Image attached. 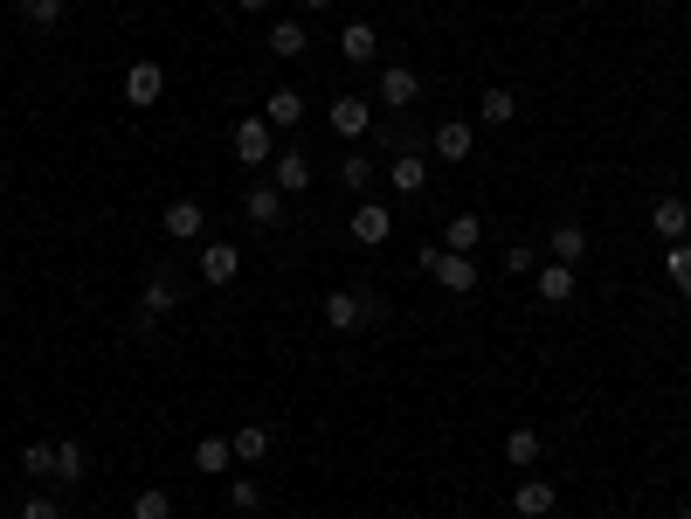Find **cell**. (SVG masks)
I'll return each instance as SVG.
<instances>
[{"instance_id":"obj_9","label":"cell","mask_w":691,"mask_h":519,"mask_svg":"<svg viewBox=\"0 0 691 519\" xmlns=\"http://www.w3.org/2000/svg\"><path fill=\"white\" fill-rule=\"evenodd\" d=\"M553 506H560V485H547V478L526 471V478L512 485V512H519V519H547Z\"/></svg>"},{"instance_id":"obj_8","label":"cell","mask_w":691,"mask_h":519,"mask_svg":"<svg viewBox=\"0 0 691 519\" xmlns=\"http://www.w3.org/2000/svg\"><path fill=\"white\" fill-rule=\"evenodd\" d=\"M373 98H381L387 111H408V104L422 98V77H415L408 63H381V77H373Z\"/></svg>"},{"instance_id":"obj_10","label":"cell","mask_w":691,"mask_h":519,"mask_svg":"<svg viewBox=\"0 0 691 519\" xmlns=\"http://www.w3.org/2000/svg\"><path fill=\"white\" fill-rule=\"evenodd\" d=\"M533 291H539V305H567L574 291H581V270H574V264H539Z\"/></svg>"},{"instance_id":"obj_4","label":"cell","mask_w":691,"mask_h":519,"mask_svg":"<svg viewBox=\"0 0 691 519\" xmlns=\"http://www.w3.org/2000/svg\"><path fill=\"white\" fill-rule=\"evenodd\" d=\"M346 236H353V243H360V250H381L387 243V236H395V208H381V201H353V215H346Z\"/></svg>"},{"instance_id":"obj_17","label":"cell","mask_w":691,"mask_h":519,"mask_svg":"<svg viewBox=\"0 0 691 519\" xmlns=\"http://www.w3.org/2000/svg\"><path fill=\"white\" fill-rule=\"evenodd\" d=\"M650 229H657L664 243H684V236H691V208H684L678 194H664L657 208H650Z\"/></svg>"},{"instance_id":"obj_15","label":"cell","mask_w":691,"mask_h":519,"mask_svg":"<svg viewBox=\"0 0 691 519\" xmlns=\"http://www.w3.org/2000/svg\"><path fill=\"white\" fill-rule=\"evenodd\" d=\"M159 229L174 236V243H201V229H208V208H201V201H174V208L159 215Z\"/></svg>"},{"instance_id":"obj_25","label":"cell","mask_w":691,"mask_h":519,"mask_svg":"<svg viewBox=\"0 0 691 519\" xmlns=\"http://www.w3.org/2000/svg\"><path fill=\"white\" fill-rule=\"evenodd\" d=\"M340 49H346V63H381V35H373V22H346Z\"/></svg>"},{"instance_id":"obj_2","label":"cell","mask_w":691,"mask_h":519,"mask_svg":"<svg viewBox=\"0 0 691 519\" xmlns=\"http://www.w3.org/2000/svg\"><path fill=\"white\" fill-rule=\"evenodd\" d=\"M174 312H180V284H174V270H166V264H153V270H145V291H139V332H153L159 319H174Z\"/></svg>"},{"instance_id":"obj_29","label":"cell","mask_w":691,"mask_h":519,"mask_svg":"<svg viewBox=\"0 0 691 519\" xmlns=\"http://www.w3.org/2000/svg\"><path fill=\"white\" fill-rule=\"evenodd\" d=\"M477 118H484V125H512V118H519V98H512L506 84H491V90L477 98Z\"/></svg>"},{"instance_id":"obj_32","label":"cell","mask_w":691,"mask_h":519,"mask_svg":"<svg viewBox=\"0 0 691 519\" xmlns=\"http://www.w3.org/2000/svg\"><path fill=\"white\" fill-rule=\"evenodd\" d=\"M22 471H28V478H55V443H28V451H22Z\"/></svg>"},{"instance_id":"obj_30","label":"cell","mask_w":691,"mask_h":519,"mask_svg":"<svg viewBox=\"0 0 691 519\" xmlns=\"http://www.w3.org/2000/svg\"><path fill=\"white\" fill-rule=\"evenodd\" d=\"M132 519H174V498H166L159 485H145V492L132 498Z\"/></svg>"},{"instance_id":"obj_18","label":"cell","mask_w":691,"mask_h":519,"mask_svg":"<svg viewBox=\"0 0 691 519\" xmlns=\"http://www.w3.org/2000/svg\"><path fill=\"white\" fill-rule=\"evenodd\" d=\"M229 443H235V465H264L270 457V422H242V430H229Z\"/></svg>"},{"instance_id":"obj_16","label":"cell","mask_w":691,"mask_h":519,"mask_svg":"<svg viewBox=\"0 0 691 519\" xmlns=\"http://www.w3.org/2000/svg\"><path fill=\"white\" fill-rule=\"evenodd\" d=\"M387 188H395L401 201L422 194L428 188V153H395V160H387Z\"/></svg>"},{"instance_id":"obj_14","label":"cell","mask_w":691,"mask_h":519,"mask_svg":"<svg viewBox=\"0 0 691 519\" xmlns=\"http://www.w3.org/2000/svg\"><path fill=\"white\" fill-rule=\"evenodd\" d=\"M270 180H277V194H284V201H297V194L311 188V160L291 145V153H277V160H270Z\"/></svg>"},{"instance_id":"obj_23","label":"cell","mask_w":691,"mask_h":519,"mask_svg":"<svg viewBox=\"0 0 691 519\" xmlns=\"http://www.w3.org/2000/svg\"><path fill=\"white\" fill-rule=\"evenodd\" d=\"M264 49H270V55H284V63H291V55H305V49H311V35H305V22H291V14H284V22H270Z\"/></svg>"},{"instance_id":"obj_24","label":"cell","mask_w":691,"mask_h":519,"mask_svg":"<svg viewBox=\"0 0 691 519\" xmlns=\"http://www.w3.org/2000/svg\"><path fill=\"white\" fill-rule=\"evenodd\" d=\"M484 243V221L477 215H450V221H443V250H450V256H471Z\"/></svg>"},{"instance_id":"obj_7","label":"cell","mask_w":691,"mask_h":519,"mask_svg":"<svg viewBox=\"0 0 691 519\" xmlns=\"http://www.w3.org/2000/svg\"><path fill=\"white\" fill-rule=\"evenodd\" d=\"M428 153H436V160H450V166H463V160L477 153L471 118H443V125H428Z\"/></svg>"},{"instance_id":"obj_40","label":"cell","mask_w":691,"mask_h":519,"mask_svg":"<svg viewBox=\"0 0 691 519\" xmlns=\"http://www.w3.org/2000/svg\"><path fill=\"white\" fill-rule=\"evenodd\" d=\"M0 519H22V512H0Z\"/></svg>"},{"instance_id":"obj_38","label":"cell","mask_w":691,"mask_h":519,"mask_svg":"<svg viewBox=\"0 0 691 519\" xmlns=\"http://www.w3.org/2000/svg\"><path fill=\"white\" fill-rule=\"evenodd\" d=\"M670 519H691V506H670Z\"/></svg>"},{"instance_id":"obj_20","label":"cell","mask_w":691,"mask_h":519,"mask_svg":"<svg viewBox=\"0 0 691 519\" xmlns=\"http://www.w3.org/2000/svg\"><path fill=\"white\" fill-rule=\"evenodd\" d=\"M194 471L229 478V471H235V443H229V436H201V443H194Z\"/></svg>"},{"instance_id":"obj_5","label":"cell","mask_w":691,"mask_h":519,"mask_svg":"<svg viewBox=\"0 0 691 519\" xmlns=\"http://www.w3.org/2000/svg\"><path fill=\"white\" fill-rule=\"evenodd\" d=\"M325 125H332V139H367L373 132V98H353V90H346V98H332L325 104Z\"/></svg>"},{"instance_id":"obj_13","label":"cell","mask_w":691,"mask_h":519,"mask_svg":"<svg viewBox=\"0 0 691 519\" xmlns=\"http://www.w3.org/2000/svg\"><path fill=\"white\" fill-rule=\"evenodd\" d=\"M284 208H291V201L277 194V180H256V188L242 194V215H249L256 229H277V221H284Z\"/></svg>"},{"instance_id":"obj_3","label":"cell","mask_w":691,"mask_h":519,"mask_svg":"<svg viewBox=\"0 0 691 519\" xmlns=\"http://www.w3.org/2000/svg\"><path fill=\"white\" fill-rule=\"evenodd\" d=\"M381 319V299L373 291H325V326L332 332H360Z\"/></svg>"},{"instance_id":"obj_22","label":"cell","mask_w":691,"mask_h":519,"mask_svg":"<svg viewBox=\"0 0 691 519\" xmlns=\"http://www.w3.org/2000/svg\"><path fill=\"white\" fill-rule=\"evenodd\" d=\"M373 174H381V166H373L367 153H340V188H346L353 201H367V194H373Z\"/></svg>"},{"instance_id":"obj_21","label":"cell","mask_w":691,"mask_h":519,"mask_svg":"<svg viewBox=\"0 0 691 519\" xmlns=\"http://www.w3.org/2000/svg\"><path fill=\"white\" fill-rule=\"evenodd\" d=\"M539 457H547V436L539 430H506V465L512 471H533Z\"/></svg>"},{"instance_id":"obj_31","label":"cell","mask_w":691,"mask_h":519,"mask_svg":"<svg viewBox=\"0 0 691 519\" xmlns=\"http://www.w3.org/2000/svg\"><path fill=\"white\" fill-rule=\"evenodd\" d=\"M229 506L235 512H264V485H256V478H229Z\"/></svg>"},{"instance_id":"obj_34","label":"cell","mask_w":691,"mask_h":519,"mask_svg":"<svg viewBox=\"0 0 691 519\" xmlns=\"http://www.w3.org/2000/svg\"><path fill=\"white\" fill-rule=\"evenodd\" d=\"M22 519H63V498L35 492V498H22Z\"/></svg>"},{"instance_id":"obj_26","label":"cell","mask_w":691,"mask_h":519,"mask_svg":"<svg viewBox=\"0 0 691 519\" xmlns=\"http://www.w3.org/2000/svg\"><path fill=\"white\" fill-rule=\"evenodd\" d=\"M84 471H90V451L77 436H63L55 443V485H84Z\"/></svg>"},{"instance_id":"obj_39","label":"cell","mask_w":691,"mask_h":519,"mask_svg":"<svg viewBox=\"0 0 691 519\" xmlns=\"http://www.w3.org/2000/svg\"><path fill=\"white\" fill-rule=\"evenodd\" d=\"M0 139H8V118H0Z\"/></svg>"},{"instance_id":"obj_6","label":"cell","mask_w":691,"mask_h":519,"mask_svg":"<svg viewBox=\"0 0 691 519\" xmlns=\"http://www.w3.org/2000/svg\"><path fill=\"white\" fill-rule=\"evenodd\" d=\"M235 166H270L277 160V132H270V118H235Z\"/></svg>"},{"instance_id":"obj_1","label":"cell","mask_w":691,"mask_h":519,"mask_svg":"<svg viewBox=\"0 0 691 519\" xmlns=\"http://www.w3.org/2000/svg\"><path fill=\"white\" fill-rule=\"evenodd\" d=\"M415 270H428V277H436V284L443 291H450V299H471V291H477V264H471V256H450V250H443V243H428V250H415Z\"/></svg>"},{"instance_id":"obj_11","label":"cell","mask_w":691,"mask_h":519,"mask_svg":"<svg viewBox=\"0 0 691 519\" xmlns=\"http://www.w3.org/2000/svg\"><path fill=\"white\" fill-rule=\"evenodd\" d=\"M235 270H242L235 243H201V284H208V291H229Z\"/></svg>"},{"instance_id":"obj_33","label":"cell","mask_w":691,"mask_h":519,"mask_svg":"<svg viewBox=\"0 0 691 519\" xmlns=\"http://www.w3.org/2000/svg\"><path fill=\"white\" fill-rule=\"evenodd\" d=\"M22 22L28 28H55L63 22V0H22Z\"/></svg>"},{"instance_id":"obj_36","label":"cell","mask_w":691,"mask_h":519,"mask_svg":"<svg viewBox=\"0 0 691 519\" xmlns=\"http://www.w3.org/2000/svg\"><path fill=\"white\" fill-rule=\"evenodd\" d=\"M235 8H242V14H270V0H235Z\"/></svg>"},{"instance_id":"obj_28","label":"cell","mask_w":691,"mask_h":519,"mask_svg":"<svg viewBox=\"0 0 691 519\" xmlns=\"http://www.w3.org/2000/svg\"><path fill=\"white\" fill-rule=\"evenodd\" d=\"M664 277H670L678 299H691V236H684V243H664Z\"/></svg>"},{"instance_id":"obj_19","label":"cell","mask_w":691,"mask_h":519,"mask_svg":"<svg viewBox=\"0 0 691 519\" xmlns=\"http://www.w3.org/2000/svg\"><path fill=\"white\" fill-rule=\"evenodd\" d=\"M264 118H270V132H291L297 118H305V98L284 84V90H264Z\"/></svg>"},{"instance_id":"obj_35","label":"cell","mask_w":691,"mask_h":519,"mask_svg":"<svg viewBox=\"0 0 691 519\" xmlns=\"http://www.w3.org/2000/svg\"><path fill=\"white\" fill-rule=\"evenodd\" d=\"M506 270H512V277H533V270H539V250H533V243H512Z\"/></svg>"},{"instance_id":"obj_12","label":"cell","mask_w":691,"mask_h":519,"mask_svg":"<svg viewBox=\"0 0 691 519\" xmlns=\"http://www.w3.org/2000/svg\"><path fill=\"white\" fill-rule=\"evenodd\" d=\"M159 90H166V69L159 63H132V69H125V104H132V111H153Z\"/></svg>"},{"instance_id":"obj_27","label":"cell","mask_w":691,"mask_h":519,"mask_svg":"<svg viewBox=\"0 0 691 519\" xmlns=\"http://www.w3.org/2000/svg\"><path fill=\"white\" fill-rule=\"evenodd\" d=\"M547 250H553V264H581V256H588V229H581V221H560V229L547 236Z\"/></svg>"},{"instance_id":"obj_37","label":"cell","mask_w":691,"mask_h":519,"mask_svg":"<svg viewBox=\"0 0 691 519\" xmlns=\"http://www.w3.org/2000/svg\"><path fill=\"white\" fill-rule=\"evenodd\" d=\"M297 8H305V14H325V8H332V0H297Z\"/></svg>"}]
</instances>
